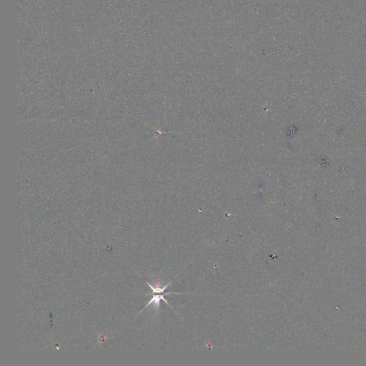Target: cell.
<instances>
[{
	"label": "cell",
	"mask_w": 366,
	"mask_h": 366,
	"mask_svg": "<svg viewBox=\"0 0 366 366\" xmlns=\"http://www.w3.org/2000/svg\"><path fill=\"white\" fill-rule=\"evenodd\" d=\"M171 294H180V293H175V292H172V293L167 292L166 293V292H164L163 295H155V296H153L152 299L150 300V301H149L148 303L146 305V306H145V308H146L147 306H149V305H151V304H154V305L155 306V307L159 308V305H160V301L161 300H164V301L168 305H170L169 303L167 302V301L165 299H164V296H169V295H171Z\"/></svg>",
	"instance_id": "6da1fadb"
},
{
	"label": "cell",
	"mask_w": 366,
	"mask_h": 366,
	"mask_svg": "<svg viewBox=\"0 0 366 366\" xmlns=\"http://www.w3.org/2000/svg\"><path fill=\"white\" fill-rule=\"evenodd\" d=\"M146 283H147V285H148V286L149 287H150L151 289H152L153 293H164V290H165V289L167 288V286H169V285H170V283H168L167 285H166L165 286H164L163 287H158V286L153 287L152 285H151L150 284H149V283H147V281H146Z\"/></svg>",
	"instance_id": "7a4b0ae2"
}]
</instances>
